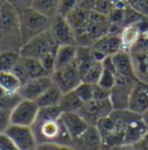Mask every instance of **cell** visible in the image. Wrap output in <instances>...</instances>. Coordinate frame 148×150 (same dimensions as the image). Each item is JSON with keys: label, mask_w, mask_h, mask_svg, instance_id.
<instances>
[{"label": "cell", "mask_w": 148, "mask_h": 150, "mask_svg": "<svg viewBox=\"0 0 148 150\" xmlns=\"http://www.w3.org/2000/svg\"><path fill=\"white\" fill-rule=\"evenodd\" d=\"M130 54L132 58L135 79L142 83L148 84V52L130 53Z\"/></svg>", "instance_id": "cell-21"}, {"label": "cell", "mask_w": 148, "mask_h": 150, "mask_svg": "<svg viewBox=\"0 0 148 150\" xmlns=\"http://www.w3.org/2000/svg\"><path fill=\"white\" fill-rule=\"evenodd\" d=\"M83 0H59V11L58 15L66 18L72 11L79 7Z\"/></svg>", "instance_id": "cell-32"}, {"label": "cell", "mask_w": 148, "mask_h": 150, "mask_svg": "<svg viewBox=\"0 0 148 150\" xmlns=\"http://www.w3.org/2000/svg\"><path fill=\"white\" fill-rule=\"evenodd\" d=\"M12 72L18 76V79L21 81L22 84L33 79L42 77V76H51L48 74V72L43 68V66L38 60L33 58H27V57H20L18 61L14 66Z\"/></svg>", "instance_id": "cell-9"}, {"label": "cell", "mask_w": 148, "mask_h": 150, "mask_svg": "<svg viewBox=\"0 0 148 150\" xmlns=\"http://www.w3.org/2000/svg\"><path fill=\"white\" fill-rule=\"evenodd\" d=\"M20 52L0 51V73L12 72L20 59Z\"/></svg>", "instance_id": "cell-29"}, {"label": "cell", "mask_w": 148, "mask_h": 150, "mask_svg": "<svg viewBox=\"0 0 148 150\" xmlns=\"http://www.w3.org/2000/svg\"><path fill=\"white\" fill-rule=\"evenodd\" d=\"M58 47L59 45L55 40L51 31L48 30L23 44L20 50V56L33 58L39 61L42 58L50 53H56Z\"/></svg>", "instance_id": "cell-5"}, {"label": "cell", "mask_w": 148, "mask_h": 150, "mask_svg": "<svg viewBox=\"0 0 148 150\" xmlns=\"http://www.w3.org/2000/svg\"><path fill=\"white\" fill-rule=\"evenodd\" d=\"M133 150H148V139L144 136L138 143H135L133 147Z\"/></svg>", "instance_id": "cell-38"}, {"label": "cell", "mask_w": 148, "mask_h": 150, "mask_svg": "<svg viewBox=\"0 0 148 150\" xmlns=\"http://www.w3.org/2000/svg\"><path fill=\"white\" fill-rule=\"evenodd\" d=\"M30 150H37V147L36 148H34V149H30Z\"/></svg>", "instance_id": "cell-42"}, {"label": "cell", "mask_w": 148, "mask_h": 150, "mask_svg": "<svg viewBox=\"0 0 148 150\" xmlns=\"http://www.w3.org/2000/svg\"><path fill=\"white\" fill-rule=\"evenodd\" d=\"M34 0H7L8 4H11L16 11H21L24 8H30Z\"/></svg>", "instance_id": "cell-37"}, {"label": "cell", "mask_w": 148, "mask_h": 150, "mask_svg": "<svg viewBox=\"0 0 148 150\" xmlns=\"http://www.w3.org/2000/svg\"><path fill=\"white\" fill-rule=\"evenodd\" d=\"M103 72V65L100 61H96L92 67L89 68V71L82 76V82L89 83V84H97L100 81V77Z\"/></svg>", "instance_id": "cell-31"}, {"label": "cell", "mask_w": 148, "mask_h": 150, "mask_svg": "<svg viewBox=\"0 0 148 150\" xmlns=\"http://www.w3.org/2000/svg\"><path fill=\"white\" fill-rule=\"evenodd\" d=\"M148 132V127L142 120L141 114L133 113L132 118L129 120L125 127V137H124V147L134 146L138 143Z\"/></svg>", "instance_id": "cell-15"}, {"label": "cell", "mask_w": 148, "mask_h": 150, "mask_svg": "<svg viewBox=\"0 0 148 150\" xmlns=\"http://www.w3.org/2000/svg\"><path fill=\"white\" fill-rule=\"evenodd\" d=\"M140 30L138 28L137 24H130L123 28L122 34H120V42H122V50L123 51H127L137 44V42L140 38Z\"/></svg>", "instance_id": "cell-24"}, {"label": "cell", "mask_w": 148, "mask_h": 150, "mask_svg": "<svg viewBox=\"0 0 148 150\" xmlns=\"http://www.w3.org/2000/svg\"><path fill=\"white\" fill-rule=\"evenodd\" d=\"M71 147L75 150H103V142L96 126H89L79 137L72 140Z\"/></svg>", "instance_id": "cell-16"}, {"label": "cell", "mask_w": 148, "mask_h": 150, "mask_svg": "<svg viewBox=\"0 0 148 150\" xmlns=\"http://www.w3.org/2000/svg\"><path fill=\"white\" fill-rule=\"evenodd\" d=\"M22 83L13 72L0 73V87L7 94H18Z\"/></svg>", "instance_id": "cell-28"}, {"label": "cell", "mask_w": 148, "mask_h": 150, "mask_svg": "<svg viewBox=\"0 0 148 150\" xmlns=\"http://www.w3.org/2000/svg\"><path fill=\"white\" fill-rule=\"evenodd\" d=\"M60 119L72 140L82 135L90 126L78 112H64Z\"/></svg>", "instance_id": "cell-17"}, {"label": "cell", "mask_w": 148, "mask_h": 150, "mask_svg": "<svg viewBox=\"0 0 148 150\" xmlns=\"http://www.w3.org/2000/svg\"><path fill=\"white\" fill-rule=\"evenodd\" d=\"M37 146L44 143H53L59 146H71L72 139L65 128L61 119L35 121L31 126Z\"/></svg>", "instance_id": "cell-2"}, {"label": "cell", "mask_w": 148, "mask_h": 150, "mask_svg": "<svg viewBox=\"0 0 148 150\" xmlns=\"http://www.w3.org/2000/svg\"><path fill=\"white\" fill-rule=\"evenodd\" d=\"M5 95H7V93H6V91L0 87V97H1V96H5Z\"/></svg>", "instance_id": "cell-40"}, {"label": "cell", "mask_w": 148, "mask_h": 150, "mask_svg": "<svg viewBox=\"0 0 148 150\" xmlns=\"http://www.w3.org/2000/svg\"><path fill=\"white\" fill-rule=\"evenodd\" d=\"M18 13L22 44H26L30 39L50 30L51 28L52 20L42 15L31 7L18 11Z\"/></svg>", "instance_id": "cell-4"}, {"label": "cell", "mask_w": 148, "mask_h": 150, "mask_svg": "<svg viewBox=\"0 0 148 150\" xmlns=\"http://www.w3.org/2000/svg\"><path fill=\"white\" fill-rule=\"evenodd\" d=\"M111 60L113 62V66H115L117 75L124 76V77H129V79H135L134 71H133L132 58H131L130 52L120 50L119 52H117L113 56H111Z\"/></svg>", "instance_id": "cell-19"}, {"label": "cell", "mask_w": 148, "mask_h": 150, "mask_svg": "<svg viewBox=\"0 0 148 150\" xmlns=\"http://www.w3.org/2000/svg\"><path fill=\"white\" fill-rule=\"evenodd\" d=\"M74 91L83 103H87V102L92 99V84L86 83V82H81L74 89Z\"/></svg>", "instance_id": "cell-33"}, {"label": "cell", "mask_w": 148, "mask_h": 150, "mask_svg": "<svg viewBox=\"0 0 148 150\" xmlns=\"http://www.w3.org/2000/svg\"><path fill=\"white\" fill-rule=\"evenodd\" d=\"M90 47L94 50H97L102 52L107 57L113 56L115 53L119 52L122 50V42H120V36L112 35V34H107L103 37H101L98 40H96Z\"/></svg>", "instance_id": "cell-20"}, {"label": "cell", "mask_w": 148, "mask_h": 150, "mask_svg": "<svg viewBox=\"0 0 148 150\" xmlns=\"http://www.w3.org/2000/svg\"><path fill=\"white\" fill-rule=\"evenodd\" d=\"M148 109V84L137 81L130 93L127 110L142 114Z\"/></svg>", "instance_id": "cell-14"}, {"label": "cell", "mask_w": 148, "mask_h": 150, "mask_svg": "<svg viewBox=\"0 0 148 150\" xmlns=\"http://www.w3.org/2000/svg\"><path fill=\"white\" fill-rule=\"evenodd\" d=\"M112 111H113V106L109 98V99H103V100L92 99L87 103H83L82 108L78 111V113L90 126H95L100 119L110 115Z\"/></svg>", "instance_id": "cell-7"}, {"label": "cell", "mask_w": 148, "mask_h": 150, "mask_svg": "<svg viewBox=\"0 0 148 150\" xmlns=\"http://www.w3.org/2000/svg\"><path fill=\"white\" fill-rule=\"evenodd\" d=\"M63 114L61 109L59 105L57 106H46V108H39L37 113V121H48V120H57L60 119ZM35 120V121H36Z\"/></svg>", "instance_id": "cell-30"}, {"label": "cell", "mask_w": 148, "mask_h": 150, "mask_svg": "<svg viewBox=\"0 0 148 150\" xmlns=\"http://www.w3.org/2000/svg\"><path fill=\"white\" fill-rule=\"evenodd\" d=\"M83 105V102L79 98V96L75 94V91H68L61 96V99L59 102V108L64 112H78Z\"/></svg>", "instance_id": "cell-27"}, {"label": "cell", "mask_w": 148, "mask_h": 150, "mask_svg": "<svg viewBox=\"0 0 148 150\" xmlns=\"http://www.w3.org/2000/svg\"><path fill=\"white\" fill-rule=\"evenodd\" d=\"M111 91L101 87L100 84H92V99L95 100H103L110 98Z\"/></svg>", "instance_id": "cell-35"}, {"label": "cell", "mask_w": 148, "mask_h": 150, "mask_svg": "<svg viewBox=\"0 0 148 150\" xmlns=\"http://www.w3.org/2000/svg\"><path fill=\"white\" fill-rule=\"evenodd\" d=\"M0 150H20L11 137L4 132L0 133Z\"/></svg>", "instance_id": "cell-36"}, {"label": "cell", "mask_w": 148, "mask_h": 150, "mask_svg": "<svg viewBox=\"0 0 148 150\" xmlns=\"http://www.w3.org/2000/svg\"><path fill=\"white\" fill-rule=\"evenodd\" d=\"M38 110H39V108L35 100H29V99L22 98L12 111L11 124L31 127L36 120Z\"/></svg>", "instance_id": "cell-8"}, {"label": "cell", "mask_w": 148, "mask_h": 150, "mask_svg": "<svg viewBox=\"0 0 148 150\" xmlns=\"http://www.w3.org/2000/svg\"><path fill=\"white\" fill-rule=\"evenodd\" d=\"M50 31L59 46L60 45H76L74 30L72 25L66 20V18L57 15L52 20Z\"/></svg>", "instance_id": "cell-12"}, {"label": "cell", "mask_w": 148, "mask_h": 150, "mask_svg": "<svg viewBox=\"0 0 148 150\" xmlns=\"http://www.w3.org/2000/svg\"><path fill=\"white\" fill-rule=\"evenodd\" d=\"M22 45L18 11L5 1L0 6V51L20 52Z\"/></svg>", "instance_id": "cell-1"}, {"label": "cell", "mask_w": 148, "mask_h": 150, "mask_svg": "<svg viewBox=\"0 0 148 150\" xmlns=\"http://www.w3.org/2000/svg\"><path fill=\"white\" fill-rule=\"evenodd\" d=\"M61 96H63V93L60 91V89L56 84H52L49 89H46L43 94L41 95L35 102L38 105V108L57 106V105H59Z\"/></svg>", "instance_id": "cell-25"}, {"label": "cell", "mask_w": 148, "mask_h": 150, "mask_svg": "<svg viewBox=\"0 0 148 150\" xmlns=\"http://www.w3.org/2000/svg\"><path fill=\"white\" fill-rule=\"evenodd\" d=\"M109 28H110V21L108 15L92 9L85 27L81 30L74 33L76 45L90 47L96 40H98L100 38L109 33Z\"/></svg>", "instance_id": "cell-3"}, {"label": "cell", "mask_w": 148, "mask_h": 150, "mask_svg": "<svg viewBox=\"0 0 148 150\" xmlns=\"http://www.w3.org/2000/svg\"><path fill=\"white\" fill-rule=\"evenodd\" d=\"M21 99L18 94H7L0 97V133H4L11 125L12 111Z\"/></svg>", "instance_id": "cell-18"}, {"label": "cell", "mask_w": 148, "mask_h": 150, "mask_svg": "<svg viewBox=\"0 0 148 150\" xmlns=\"http://www.w3.org/2000/svg\"><path fill=\"white\" fill-rule=\"evenodd\" d=\"M75 62H76L78 69L80 72L81 80H82V76L86 74L89 71V68L96 62V60L94 59V56H92V47H89V46H78Z\"/></svg>", "instance_id": "cell-23"}, {"label": "cell", "mask_w": 148, "mask_h": 150, "mask_svg": "<svg viewBox=\"0 0 148 150\" xmlns=\"http://www.w3.org/2000/svg\"><path fill=\"white\" fill-rule=\"evenodd\" d=\"M76 50H78L76 45H60L56 53L55 71L65 68L66 66L75 61Z\"/></svg>", "instance_id": "cell-22"}, {"label": "cell", "mask_w": 148, "mask_h": 150, "mask_svg": "<svg viewBox=\"0 0 148 150\" xmlns=\"http://www.w3.org/2000/svg\"><path fill=\"white\" fill-rule=\"evenodd\" d=\"M127 6L142 16H148V0H126Z\"/></svg>", "instance_id": "cell-34"}, {"label": "cell", "mask_w": 148, "mask_h": 150, "mask_svg": "<svg viewBox=\"0 0 148 150\" xmlns=\"http://www.w3.org/2000/svg\"><path fill=\"white\" fill-rule=\"evenodd\" d=\"M52 84H53V81H52L51 76H42V77L33 79L21 86L18 94L23 99L36 100L37 98L46 89H49Z\"/></svg>", "instance_id": "cell-13"}, {"label": "cell", "mask_w": 148, "mask_h": 150, "mask_svg": "<svg viewBox=\"0 0 148 150\" xmlns=\"http://www.w3.org/2000/svg\"><path fill=\"white\" fill-rule=\"evenodd\" d=\"M51 79L53 81V84H56L60 89L63 94L74 90L82 82L81 75L75 61L66 66L65 68L55 71L51 75Z\"/></svg>", "instance_id": "cell-6"}, {"label": "cell", "mask_w": 148, "mask_h": 150, "mask_svg": "<svg viewBox=\"0 0 148 150\" xmlns=\"http://www.w3.org/2000/svg\"><path fill=\"white\" fill-rule=\"evenodd\" d=\"M1 4H2V2H0V6H1Z\"/></svg>", "instance_id": "cell-43"}, {"label": "cell", "mask_w": 148, "mask_h": 150, "mask_svg": "<svg viewBox=\"0 0 148 150\" xmlns=\"http://www.w3.org/2000/svg\"><path fill=\"white\" fill-rule=\"evenodd\" d=\"M5 1H7V0H0V2H5Z\"/></svg>", "instance_id": "cell-41"}, {"label": "cell", "mask_w": 148, "mask_h": 150, "mask_svg": "<svg viewBox=\"0 0 148 150\" xmlns=\"http://www.w3.org/2000/svg\"><path fill=\"white\" fill-rule=\"evenodd\" d=\"M141 117H142V120H144V122L146 124V126L148 127V109L145 111V112L141 114Z\"/></svg>", "instance_id": "cell-39"}, {"label": "cell", "mask_w": 148, "mask_h": 150, "mask_svg": "<svg viewBox=\"0 0 148 150\" xmlns=\"http://www.w3.org/2000/svg\"><path fill=\"white\" fill-rule=\"evenodd\" d=\"M137 82L135 79H129L117 75L116 83L111 89L110 100L112 103L113 110H126L129 103L130 93Z\"/></svg>", "instance_id": "cell-10"}, {"label": "cell", "mask_w": 148, "mask_h": 150, "mask_svg": "<svg viewBox=\"0 0 148 150\" xmlns=\"http://www.w3.org/2000/svg\"><path fill=\"white\" fill-rule=\"evenodd\" d=\"M31 8L42 15L53 20L58 15L59 0H34Z\"/></svg>", "instance_id": "cell-26"}, {"label": "cell", "mask_w": 148, "mask_h": 150, "mask_svg": "<svg viewBox=\"0 0 148 150\" xmlns=\"http://www.w3.org/2000/svg\"><path fill=\"white\" fill-rule=\"evenodd\" d=\"M5 133L11 137V140L20 150H30L37 147L36 139L31 127L11 124L6 128Z\"/></svg>", "instance_id": "cell-11"}]
</instances>
